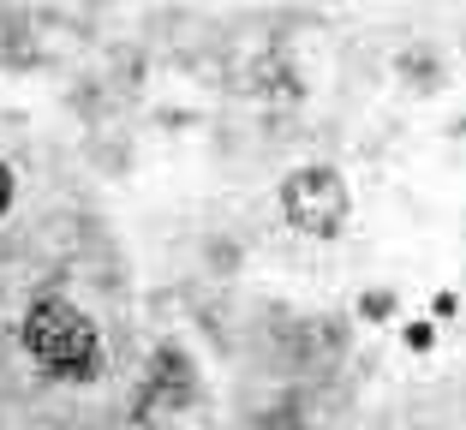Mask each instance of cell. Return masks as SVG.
Here are the masks:
<instances>
[{"label":"cell","instance_id":"obj_4","mask_svg":"<svg viewBox=\"0 0 466 430\" xmlns=\"http://www.w3.org/2000/svg\"><path fill=\"white\" fill-rule=\"evenodd\" d=\"M389 311H395V293H389V287H377V293H365V299H359V317H365V323H383Z\"/></svg>","mask_w":466,"mask_h":430},{"label":"cell","instance_id":"obj_2","mask_svg":"<svg viewBox=\"0 0 466 430\" xmlns=\"http://www.w3.org/2000/svg\"><path fill=\"white\" fill-rule=\"evenodd\" d=\"M347 209H353V197H347V180L329 162H305L281 180V215L311 239H341Z\"/></svg>","mask_w":466,"mask_h":430},{"label":"cell","instance_id":"obj_5","mask_svg":"<svg viewBox=\"0 0 466 430\" xmlns=\"http://www.w3.org/2000/svg\"><path fill=\"white\" fill-rule=\"evenodd\" d=\"M407 347L412 353H431V347H437V323H425V317L407 323Z\"/></svg>","mask_w":466,"mask_h":430},{"label":"cell","instance_id":"obj_6","mask_svg":"<svg viewBox=\"0 0 466 430\" xmlns=\"http://www.w3.org/2000/svg\"><path fill=\"white\" fill-rule=\"evenodd\" d=\"M13 197H18V185H13V167L0 162V222H6V209H13Z\"/></svg>","mask_w":466,"mask_h":430},{"label":"cell","instance_id":"obj_7","mask_svg":"<svg viewBox=\"0 0 466 430\" xmlns=\"http://www.w3.org/2000/svg\"><path fill=\"white\" fill-rule=\"evenodd\" d=\"M431 311H437V317H454V311H461V299H454V293H449V287H442V293H437V299H431Z\"/></svg>","mask_w":466,"mask_h":430},{"label":"cell","instance_id":"obj_1","mask_svg":"<svg viewBox=\"0 0 466 430\" xmlns=\"http://www.w3.org/2000/svg\"><path fill=\"white\" fill-rule=\"evenodd\" d=\"M18 347L55 376V383H96L108 371V347L102 329L84 317V305H72L66 293H36L18 323Z\"/></svg>","mask_w":466,"mask_h":430},{"label":"cell","instance_id":"obj_3","mask_svg":"<svg viewBox=\"0 0 466 430\" xmlns=\"http://www.w3.org/2000/svg\"><path fill=\"white\" fill-rule=\"evenodd\" d=\"M192 395V359L179 347H162L150 365V383H144V406H179Z\"/></svg>","mask_w":466,"mask_h":430}]
</instances>
